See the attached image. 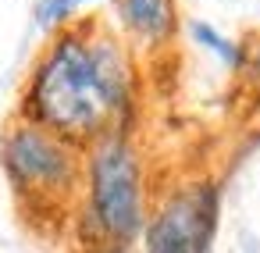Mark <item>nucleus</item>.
<instances>
[{"mask_svg":"<svg viewBox=\"0 0 260 253\" xmlns=\"http://www.w3.org/2000/svg\"><path fill=\"white\" fill-rule=\"evenodd\" d=\"M0 168L25 207H54L79 185L82 153L68 136L22 114L0 136Z\"/></svg>","mask_w":260,"mask_h":253,"instance_id":"2","label":"nucleus"},{"mask_svg":"<svg viewBox=\"0 0 260 253\" xmlns=\"http://www.w3.org/2000/svg\"><path fill=\"white\" fill-rule=\"evenodd\" d=\"M132 104V61L125 47L96 25L57 33L25 89V118L79 146L121 136Z\"/></svg>","mask_w":260,"mask_h":253,"instance_id":"1","label":"nucleus"},{"mask_svg":"<svg viewBox=\"0 0 260 253\" xmlns=\"http://www.w3.org/2000/svg\"><path fill=\"white\" fill-rule=\"evenodd\" d=\"M249 72H253V82L260 86V54H256V61H253V68H249Z\"/></svg>","mask_w":260,"mask_h":253,"instance_id":"8","label":"nucleus"},{"mask_svg":"<svg viewBox=\"0 0 260 253\" xmlns=\"http://www.w3.org/2000/svg\"><path fill=\"white\" fill-rule=\"evenodd\" d=\"M189 36H192V43H196V47H203L207 54H214V57L224 65V68L239 72V68L246 65L242 47H239V43H232L224 33H217L210 22H189Z\"/></svg>","mask_w":260,"mask_h":253,"instance_id":"6","label":"nucleus"},{"mask_svg":"<svg viewBox=\"0 0 260 253\" xmlns=\"http://www.w3.org/2000/svg\"><path fill=\"white\" fill-rule=\"evenodd\" d=\"M114 15L132 40L150 47L171 40L178 25L175 0H114Z\"/></svg>","mask_w":260,"mask_h":253,"instance_id":"5","label":"nucleus"},{"mask_svg":"<svg viewBox=\"0 0 260 253\" xmlns=\"http://www.w3.org/2000/svg\"><path fill=\"white\" fill-rule=\"evenodd\" d=\"M221 193L214 182H189L175 189L146 221L143 249L146 253H207L217 232Z\"/></svg>","mask_w":260,"mask_h":253,"instance_id":"4","label":"nucleus"},{"mask_svg":"<svg viewBox=\"0 0 260 253\" xmlns=\"http://www.w3.org/2000/svg\"><path fill=\"white\" fill-rule=\"evenodd\" d=\"M89 217L107 246H128L143 228V171L125 136H104L86 153Z\"/></svg>","mask_w":260,"mask_h":253,"instance_id":"3","label":"nucleus"},{"mask_svg":"<svg viewBox=\"0 0 260 253\" xmlns=\"http://www.w3.org/2000/svg\"><path fill=\"white\" fill-rule=\"evenodd\" d=\"M86 4H93V0H40V4H36V25L47 29V33H54L64 22H72L75 11L86 8Z\"/></svg>","mask_w":260,"mask_h":253,"instance_id":"7","label":"nucleus"},{"mask_svg":"<svg viewBox=\"0 0 260 253\" xmlns=\"http://www.w3.org/2000/svg\"><path fill=\"white\" fill-rule=\"evenodd\" d=\"M96 253H121V246H107V249H96Z\"/></svg>","mask_w":260,"mask_h":253,"instance_id":"9","label":"nucleus"}]
</instances>
